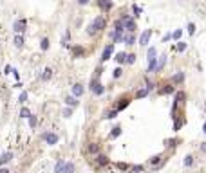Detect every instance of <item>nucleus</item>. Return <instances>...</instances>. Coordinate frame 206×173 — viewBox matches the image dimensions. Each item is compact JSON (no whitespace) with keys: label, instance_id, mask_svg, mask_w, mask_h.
<instances>
[{"label":"nucleus","instance_id":"obj_1","mask_svg":"<svg viewBox=\"0 0 206 173\" xmlns=\"http://www.w3.org/2000/svg\"><path fill=\"white\" fill-rule=\"evenodd\" d=\"M107 27V20H105V16H96L94 20H92V24L89 25V34H96V33H100V31H103Z\"/></svg>","mask_w":206,"mask_h":173},{"label":"nucleus","instance_id":"obj_2","mask_svg":"<svg viewBox=\"0 0 206 173\" xmlns=\"http://www.w3.org/2000/svg\"><path fill=\"white\" fill-rule=\"evenodd\" d=\"M148 164L152 166V169H161V168L166 164V155H165V153H157V155H154V157L148 161Z\"/></svg>","mask_w":206,"mask_h":173},{"label":"nucleus","instance_id":"obj_3","mask_svg":"<svg viewBox=\"0 0 206 173\" xmlns=\"http://www.w3.org/2000/svg\"><path fill=\"white\" fill-rule=\"evenodd\" d=\"M119 20L123 22V25H125V29H127V31H128L130 34H134V31H136L137 27H136V22L132 20V16H130V15H123V16H121Z\"/></svg>","mask_w":206,"mask_h":173},{"label":"nucleus","instance_id":"obj_4","mask_svg":"<svg viewBox=\"0 0 206 173\" xmlns=\"http://www.w3.org/2000/svg\"><path fill=\"white\" fill-rule=\"evenodd\" d=\"M108 164H110V159H108L107 155L98 153V155L94 157V166H96L98 169H101V168H105V166H108Z\"/></svg>","mask_w":206,"mask_h":173},{"label":"nucleus","instance_id":"obj_5","mask_svg":"<svg viewBox=\"0 0 206 173\" xmlns=\"http://www.w3.org/2000/svg\"><path fill=\"white\" fill-rule=\"evenodd\" d=\"M128 105H130V97H128V96H123V97H119L118 103H116V110L121 112V110H125Z\"/></svg>","mask_w":206,"mask_h":173},{"label":"nucleus","instance_id":"obj_6","mask_svg":"<svg viewBox=\"0 0 206 173\" xmlns=\"http://www.w3.org/2000/svg\"><path fill=\"white\" fill-rule=\"evenodd\" d=\"M26 27H27V22L22 18V20H16L15 24H13V29H15V33H18V34H22L26 31Z\"/></svg>","mask_w":206,"mask_h":173},{"label":"nucleus","instance_id":"obj_7","mask_svg":"<svg viewBox=\"0 0 206 173\" xmlns=\"http://www.w3.org/2000/svg\"><path fill=\"white\" fill-rule=\"evenodd\" d=\"M43 139H45V142H47L49 146H54V144L58 142V135H56L54 132H47V134H43Z\"/></svg>","mask_w":206,"mask_h":173},{"label":"nucleus","instance_id":"obj_8","mask_svg":"<svg viewBox=\"0 0 206 173\" xmlns=\"http://www.w3.org/2000/svg\"><path fill=\"white\" fill-rule=\"evenodd\" d=\"M174 92H175V85H172V83H166L159 89V94H163V96H168V94H174Z\"/></svg>","mask_w":206,"mask_h":173},{"label":"nucleus","instance_id":"obj_9","mask_svg":"<svg viewBox=\"0 0 206 173\" xmlns=\"http://www.w3.org/2000/svg\"><path fill=\"white\" fill-rule=\"evenodd\" d=\"M87 153H90V155H98L100 153V144L98 142H89L87 144Z\"/></svg>","mask_w":206,"mask_h":173},{"label":"nucleus","instance_id":"obj_10","mask_svg":"<svg viewBox=\"0 0 206 173\" xmlns=\"http://www.w3.org/2000/svg\"><path fill=\"white\" fill-rule=\"evenodd\" d=\"M112 51H114V43H108V45L103 49V54H101V61H107V60H110V54H112Z\"/></svg>","mask_w":206,"mask_h":173},{"label":"nucleus","instance_id":"obj_11","mask_svg":"<svg viewBox=\"0 0 206 173\" xmlns=\"http://www.w3.org/2000/svg\"><path fill=\"white\" fill-rule=\"evenodd\" d=\"M150 36H152V31L150 29H147L143 34H141V40H139V45H143V47H147L148 45V40H150Z\"/></svg>","mask_w":206,"mask_h":173},{"label":"nucleus","instance_id":"obj_12","mask_svg":"<svg viewBox=\"0 0 206 173\" xmlns=\"http://www.w3.org/2000/svg\"><path fill=\"white\" fill-rule=\"evenodd\" d=\"M83 90H85V89H83L81 83H74V85H73V96H74V97H80V96L83 94Z\"/></svg>","mask_w":206,"mask_h":173},{"label":"nucleus","instance_id":"obj_13","mask_svg":"<svg viewBox=\"0 0 206 173\" xmlns=\"http://www.w3.org/2000/svg\"><path fill=\"white\" fill-rule=\"evenodd\" d=\"M183 81H185V72H177L172 76V85H181Z\"/></svg>","mask_w":206,"mask_h":173},{"label":"nucleus","instance_id":"obj_14","mask_svg":"<svg viewBox=\"0 0 206 173\" xmlns=\"http://www.w3.org/2000/svg\"><path fill=\"white\" fill-rule=\"evenodd\" d=\"M98 6L101 11H108L112 7V0H98Z\"/></svg>","mask_w":206,"mask_h":173},{"label":"nucleus","instance_id":"obj_15","mask_svg":"<svg viewBox=\"0 0 206 173\" xmlns=\"http://www.w3.org/2000/svg\"><path fill=\"white\" fill-rule=\"evenodd\" d=\"M65 105H67L69 108L78 106V97H74V96H67V97H65Z\"/></svg>","mask_w":206,"mask_h":173},{"label":"nucleus","instance_id":"obj_16","mask_svg":"<svg viewBox=\"0 0 206 173\" xmlns=\"http://www.w3.org/2000/svg\"><path fill=\"white\" fill-rule=\"evenodd\" d=\"M13 159V151H6V153L0 157V166H4V164H7L9 161Z\"/></svg>","mask_w":206,"mask_h":173},{"label":"nucleus","instance_id":"obj_17","mask_svg":"<svg viewBox=\"0 0 206 173\" xmlns=\"http://www.w3.org/2000/svg\"><path fill=\"white\" fill-rule=\"evenodd\" d=\"M177 144H179V139H177V137H174V139H166V141H165V146H166V148H172V150H174Z\"/></svg>","mask_w":206,"mask_h":173},{"label":"nucleus","instance_id":"obj_18","mask_svg":"<svg viewBox=\"0 0 206 173\" xmlns=\"http://www.w3.org/2000/svg\"><path fill=\"white\" fill-rule=\"evenodd\" d=\"M114 60H116L119 65H123V63H127V52H118L116 54V58H114Z\"/></svg>","mask_w":206,"mask_h":173},{"label":"nucleus","instance_id":"obj_19","mask_svg":"<svg viewBox=\"0 0 206 173\" xmlns=\"http://www.w3.org/2000/svg\"><path fill=\"white\" fill-rule=\"evenodd\" d=\"M119 135H121V126H114L108 137H110V139H116V137H119Z\"/></svg>","mask_w":206,"mask_h":173},{"label":"nucleus","instance_id":"obj_20","mask_svg":"<svg viewBox=\"0 0 206 173\" xmlns=\"http://www.w3.org/2000/svg\"><path fill=\"white\" fill-rule=\"evenodd\" d=\"M155 69H157V58L148 60V72H155Z\"/></svg>","mask_w":206,"mask_h":173},{"label":"nucleus","instance_id":"obj_21","mask_svg":"<svg viewBox=\"0 0 206 173\" xmlns=\"http://www.w3.org/2000/svg\"><path fill=\"white\" fill-rule=\"evenodd\" d=\"M51 78H53V69H49V67H47V69L43 71V74H42V79H43V81H49Z\"/></svg>","mask_w":206,"mask_h":173},{"label":"nucleus","instance_id":"obj_22","mask_svg":"<svg viewBox=\"0 0 206 173\" xmlns=\"http://www.w3.org/2000/svg\"><path fill=\"white\" fill-rule=\"evenodd\" d=\"M165 63H166V56H159V61H157V69H155V72H159V71H163V67H165Z\"/></svg>","mask_w":206,"mask_h":173},{"label":"nucleus","instance_id":"obj_23","mask_svg":"<svg viewBox=\"0 0 206 173\" xmlns=\"http://www.w3.org/2000/svg\"><path fill=\"white\" fill-rule=\"evenodd\" d=\"M116 168H118L119 171H130V168H132V166H130V164H127V162H118V164H116Z\"/></svg>","mask_w":206,"mask_h":173},{"label":"nucleus","instance_id":"obj_24","mask_svg":"<svg viewBox=\"0 0 206 173\" xmlns=\"http://www.w3.org/2000/svg\"><path fill=\"white\" fill-rule=\"evenodd\" d=\"M63 166H65V161L60 159V161L56 162V166H54V173H62V171H63Z\"/></svg>","mask_w":206,"mask_h":173},{"label":"nucleus","instance_id":"obj_25","mask_svg":"<svg viewBox=\"0 0 206 173\" xmlns=\"http://www.w3.org/2000/svg\"><path fill=\"white\" fill-rule=\"evenodd\" d=\"M62 173H74V164H73V162H65Z\"/></svg>","mask_w":206,"mask_h":173},{"label":"nucleus","instance_id":"obj_26","mask_svg":"<svg viewBox=\"0 0 206 173\" xmlns=\"http://www.w3.org/2000/svg\"><path fill=\"white\" fill-rule=\"evenodd\" d=\"M143 171H145V166L143 164H137V166H132L128 173H143Z\"/></svg>","mask_w":206,"mask_h":173},{"label":"nucleus","instance_id":"obj_27","mask_svg":"<svg viewBox=\"0 0 206 173\" xmlns=\"http://www.w3.org/2000/svg\"><path fill=\"white\" fill-rule=\"evenodd\" d=\"M147 96H148V90H147V89H139V90L136 92V99H141V97H147Z\"/></svg>","mask_w":206,"mask_h":173},{"label":"nucleus","instance_id":"obj_28","mask_svg":"<svg viewBox=\"0 0 206 173\" xmlns=\"http://www.w3.org/2000/svg\"><path fill=\"white\" fill-rule=\"evenodd\" d=\"M185 99H186V94H185V92H175V101H177V103H185Z\"/></svg>","mask_w":206,"mask_h":173},{"label":"nucleus","instance_id":"obj_29","mask_svg":"<svg viewBox=\"0 0 206 173\" xmlns=\"http://www.w3.org/2000/svg\"><path fill=\"white\" fill-rule=\"evenodd\" d=\"M73 54H74L76 58H80V56L85 54V51H83V47H73Z\"/></svg>","mask_w":206,"mask_h":173},{"label":"nucleus","instance_id":"obj_30","mask_svg":"<svg viewBox=\"0 0 206 173\" xmlns=\"http://www.w3.org/2000/svg\"><path fill=\"white\" fill-rule=\"evenodd\" d=\"M15 45H16V47L24 45V36H22V34H16V36H15Z\"/></svg>","mask_w":206,"mask_h":173},{"label":"nucleus","instance_id":"obj_31","mask_svg":"<svg viewBox=\"0 0 206 173\" xmlns=\"http://www.w3.org/2000/svg\"><path fill=\"white\" fill-rule=\"evenodd\" d=\"M125 41H127V45H134V43H136V36L128 33V34L125 36Z\"/></svg>","mask_w":206,"mask_h":173},{"label":"nucleus","instance_id":"obj_32","mask_svg":"<svg viewBox=\"0 0 206 173\" xmlns=\"http://www.w3.org/2000/svg\"><path fill=\"white\" fill-rule=\"evenodd\" d=\"M20 117H24V119H27V117H31V110H29V108H22V110H20Z\"/></svg>","mask_w":206,"mask_h":173},{"label":"nucleus","instance_id":"obj_33","mask_svg":"<svg viewBox=\"0 0 206 173\" xmlns=\"http://www.w3.org/2000/svg\"><path fill=\"white\" fill-rule=\"evenodd\" d=\"M118 114H119V112L114 108V110H108V112L105 114V117H107V119H114V117H118Z\"/></svg>","mask_w":206,"mask_h":173},{"label":"nucleus","instance_id":"obj_34","mask_svg":"<svg viewBox=\"0 0 206 173\" xmlns=\"http://www.w3.org/2000/svg\"><path fill=\"white\" fill-rule=\"evenodd\" d=\"M185 166H186V168H192V166H194V155H186V157H185Z\"/></svg>","mask_w":206,"mask_h":173},{"label":"nucleus","instance_id":"obj_35","mask_svg":"<svg viewBox=\"0 0 206 173\" xmlns=\"http://www.w3.org/2000/svg\"><path fill=\"white\" fill-rule=\"evenodd\" d=\"M181 126H183V121H179L177 116H174V130L177 132V130H181Z\"/></svg>","mask_w":206,"mask_h":173},{"label":"nucleus","instance_id":"obj_36","mask_svg":"<svg viewBox=\"0 0 206 173\" xmlns=\"http://www.w3.org/2000/svg\"><path fill=\"white\" fill-rule=\"evenodd\" d=\"M40 47H42V51H47V49H49V40H47V38H42Z\"/></svg>","mask_w":206,"mask_h":173},{"label":"nucleus","instance_id":"obj_37","mask_svg":"<svg viewBox=\"0 0 206 173\" xmlns=\"http://www.w3.org/2000/svg\"><path fill=\"white\" fill-rule=\"evenodd\" d=\"M127 63H128V65H134V63H136V54H127Z\"/></svg>","mask_w":206,"mask_h":173},{"label":"nucleus","instance_id":"obj_38","mask_svg":"<svg viewBox=\"0 0 206 173\" xmlns=\"http://www.w3.org/2000/svg\"><path fill=\"white\" fill-rule=\"evenodd\" d=\"M36 123H38L36 116H33V114H31V117H29V126H31V128H34V126H36Z\"/></svg>","mask_w":206,"mask_h":173},{"label":"nucleus","instance_id":"obj_39","mask_svg":"<svg viewBox=\"0 0 206 173\" xmlns=\"http://www.w3.org/2000/svg\"><path fill=\"white\" fill-rule=\"evenodd\" d=\"M175 49H177V52H185V51H186V43H181V41H179Z\"/></svg>","mask_w":206,"mask_h":173},{"label":"nucleus","instance_id":"obj_40","mask_svg":"<svg viewBox=\"0 0 206 173\" xmlns=\"http://www.w3.org/2000/svg\"><path fill=\"white\" fill-rule=\"evenodd\" d=\"M121 74H123V69H121V67H118L116 71H114V74H112V76H114V79H118Z\"/></svg>","mask_w":206,"mask_h":173},{"label":"nucleus","instance_id":"obj_41","mask_svg":"<svg viewBox=\"0 0 206 173\" xmlns=\"http://www.w3.org/2000/svg\"><path fill=\"white\" fill-rule=\"evenodd\" d=\"M18 101H20V103H26V101H27V92H22L20 97H18Z\"/></svg>","mask_w":206,"mask_h":173},{"label":"nucleus","instance_id":"obj_42","mask_svg":"<svg viewBox=\"0 0 206 173\" xmlns=\"http://www.w3.org/2000/svg\"><path fill=\"white\" fill-rule=\"evenodd\" d=\"M181 34H183V31H181V29H177V31H174L172 38H174V40H179V38H181Z\"/></svg>","mask_w":206,"mask_h":173},{"label":"nucleus","instance_id":"obj_43","mask_svg":"<svg viewBox=\"0 0 206 173\" xmlns=\"http://www.w3.org/2000/svg\"><path fill=\"white\" fill-rule=\"evenodd\" d=\"M152 58H155V47L148 49V60H152Z\"/></svg>","mask_w":206,"mask_h":173},{"label":"nucleus","instance_id":"obj_44","mask_svg":"<svg viewBox=\"0 0 206 173\" xmlns=\"http://www.w3.org/2000/svg\"><path fill=\"white\" fill-rule=\"evenodd\" d=\"M73 116V108H65L63 110V117H71Z\"/></svg>","mask_w":206,"mask_h":173},{"label":"nucleus","instance_id":"obj_45","mask_svg":"<svg viewBox=\"0 0 206 173\" xmlns=\"http://www.w3.org/2000/svg\"><path fill=\"white\" fill-rule=\"evenodd\" d=\"M132 11H134V13H136V16H137V15L141 13V7H137V6L134 4V6H132Z\"/></svg>","mask_w":206,"mask_h":173},{"label":"nucleus","instance_id":"obj_46","mask_svg":"<svg viewBox=\"0 0 206 173\" xmlns=\"http://www.w3.org/2000/svg\"><path fill=\"white\" fill-rule=\"evenodd\" d=\"M188 33H190V34L195 33V25H194V24H188Z\"/></svg>","mask_w":206,"mask_h":173},{"label":"nucleus","instance_id":"obj_47","mask_svg":"<svg viewBox=\"0 0 206 173\" xmlns=\"http://www.w3.org/2000/svg\"><path fill=\"white\" fill-rule=\"evenodd\" d=\"M201 151H202V153H206V142H201Z\"/></svg>","mask_w":206,"mask_h":173},{"label":"nucleus","instance_id":"obj_48","mask_svg":"<svg viewBox=\"0 0 206 173\" xmlns=\"http://www.w3.org/2000/svg\"><path fill=\"white\" fill-rule=\"evenodd\" d=\"M78 4H80V6H87V4H89V0H78Z\"/></svg>","mask_w":206,"mask_h":173},{"label":"nucleus","instance_id":"obj_49","mask_svg":"<svg viewBox=\"0 0 206 173\" xmlns=\"http://www.w3.org/2000/svg\"><path fill=\"white\" fill-rule=\"evenodd\" d=\"M4 72H6V74H9V72H11V65H6V69H4Z\"/></svg>","mask_w":206,"mask_h":173},{"label":"nucleus","instance_id":"obj_50","mask_svg":"<svg viewBox=\"0 0 206 173\" xmlns=\"http://www.w3.org/2000/svg\"><path fill=\"white\" fill-rule=\"evenodd\" d=\"M0 173H11V171H9L7 168H0Z\"/></svg>","mask_w":206,"mask_h":173},{"label":"nucleus","instance_id":"obj_51","mask_svg":"<svg viewBox=\"0 0 206 173\" xmlns=\"http://www.w3.org/2000/svg\"><path fill=\"white\" fill-rule=\"evenodd\" d=\"M202 132H204V134H206V123H204V124H202Z\"/></svg>","mask_w":206,"mask_h":173}]
</instances>
